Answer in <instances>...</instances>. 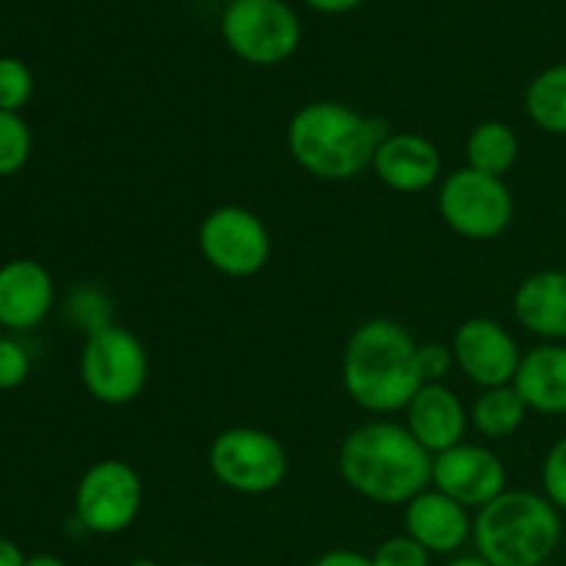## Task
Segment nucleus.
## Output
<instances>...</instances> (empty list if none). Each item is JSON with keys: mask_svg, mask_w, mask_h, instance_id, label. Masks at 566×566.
<instances>
[{"mask_svg": "<svg viewBox=\"0 0 566 566\" xmlns=\"http://www.w3.org/2000/svg\"><path fill=\"white\" fill-rule=\"evenodd\" d=\"M340 376L348 398L374 415L407 409L426 385L418 340L392 318H370L352 332L343 348Z\"/></svg>", "mask_w": 566, "mask_h": 566, "instance_id": "obj_1", "label": "nucleus"}, {"mask_svg": "<svg viewBox=\"0 0 566 566\" xmlns=\"http://www.w3.org/2000/svg\"><path fill=\"white\" fill-rule=\"evenodd\" d=\"M434 457L392 420H370L343 440L337 470L352 492L381 506H407L429 490Z\"/></svg>", "mask_w": 566, "mask_h": 566, "instance_id": "obj_2", "label": "nucleus"}, {"mask_svg": "<svg viewBox=\"0 0 566 566\" xmlns=\"http://www.w3.org/2000/svg\"><path fill=\"white\" fill-rule=\"evenodd\" d=\"M287 149L307 175L346 182L374 166L376 147L385 133L374 119L335 99L307 103L291 116Z\"/></svg>", "mask_w": 566, "mask_h": 566, "instance_id": "obj_3", "label": "nucleus"}, {"mask_svg": "<svg viewBox=\"0 0 566 566\" xmlns=\"http://www.w3.org/2000/svg\"><path fill=\"white\" fill-rule=\"evenodd\" d=\"M562 539V512L539 492L506 490L473 520L475 551L492 566H542Z\"/></svg>", "mask_w": 566, "mask_h": 566, "instance_id": "obj_4", "label": "nucleus"}, {"mask_svg": "<svg viewBox=\"0 0 566 566\" xmlns=\"http://www.w3.org/2000/svg\"><path fill=\"white\" fill-rule=\"evenodd\" d=\"M77 368L83 387L94 401L105 407H125L147 387L149 354L130 329L105 324L86 335Z\"/></svg>", "mask_w": 566, "mask_h": 566, "instance_id": "obj_5", "label": "nucleus"}, {"mask_svg": "<svg viewBox=\"0 0 566 566\" xmlns=\"http://www.w3.org/2000/svg\"><path fill=\"white\" fill-rule=\"evenodd\" d=\"M208 468L221 486L238 495H269L285 481L287 451L269 431L235 426L210 442Z\"/></svg>", "mask_w": 566, "mask_h": 566, "instance_id": "obj_6", "label": "nucleus"}, {"mask_svg": "<svg viewBox=\"0 0 566 566\" xmlns=\"http://www.w3.org/2000/svg\"><path fill=\"white\" fill-rule=\"evenodd\" d=\"M437 208L442 221L468 241H492L503 235L514 219V197L503 177L481 175L470 166L442 180Z\"/></svg>", "mask_w": 566, "mask_h": 566, "instance_id": "obj_7", "label": "nucleus"}, {"mask_svg": "<svg viewBox=\"0 0 566 566\" xmlns=\"http://www.w3.org/2000/svg\"><path fill=\"white\" fill-rule=\"evenodd\" d=\"M221 33L238 59L274 66L296 53L302 25L285 0H232L221 20Z\"/></svg>", "mask_w": 566, "mask_h": 566, "instance_id": "obj_8", "label": "nucleus"}, {"mask_svg": "<svg viewBox=\"0 0 566 566\" xmlns=\"http://www.w3.org/2000/svg\"><path fill=\"white\" fill-rule=\"evenodd\" d=\"M199 252L205 263L232 280L260 274L271 258V235L258 213L241 205H221L199 224Z\"/></svg>", "mask_w": 566, "mask_h": 566, "instance_id": "obj_9", "label": "nucleus"}, {"mask_svg": "<svg viewBox=\"0 0 566 566\" xmlns=\"http://www.w3.org/2000/svg\"><path fill=\"white\" fill-rule=\"evenodd\" d=\"M142 503V475L122 459H99L75 486V517L88 534H122L136 523Z\"/></svg>", "mask_w": 566, "mask_h": 566, "instance_id": "obj_10", "label": "nucleus"}, {"mask_svg": "<svg viewBox=\"0 0 566 566\" xmlns=\"http://www.w3.org/2000/svg\"><path fill=\"white\" fill-rule=\"evenodd\" d=\"M503 459L479 442H459L437 453L431 464V486L462 503L464 509H484L509 490Z\"/></svg>", "mask_w": 566, "mask_h": 566, "instance_id": "obj_11", "label": "nucleus"}, {"mask_svg": "<svg viewBox=\"0 0 566 566\" xmlns=\"http://www.w3.org/2000/svg\"><path fill=\"white\" fill-rule=\"evenodd\" d=\"M451 352L457 368L481 390L512 385L520 359H523L512 332L497 321L481 318V315L459 324V329L453 332Z\"/></svg>", "mask_w": 566, "mask_h": 566, "instance_id": "obj_12", "label": "nucleus"}, {"mask_svg": "<svg viewBox=\"0 0 566 566\" xmlns=\"http://www.w3.org/2000/svg\"><path fill=\"white\" fill-rule=\"evenodd\" d=\"M55 307V282L42 263L17 258L0 265V329H36Z\"/></svg>", "mask_w": 566, "mask_h": 566, "instance_id": "obj_13", "label": "nucleus"}, {"mask_svg": "<svg viewBox=\"0 0 566 566\" xmlns=\"http://www.w3.org/2000/svg\"><path fill=\"white\" fill-rule=\"evenodd\" d=\"M374 171L392 191L420 193L440 180L442 155L437 144L420 133H392L376 147Z\"/></svg>", "mask_w": 566, "mask_h": 566, "instance_id": "obj_14", "label": "nucleus"}, {"mask_svg": "<svg viewBox=\"0 0 566 566\" xmlns=\"http://www.w3.org/2000/svg\"><path fill=\"white\" fill-rule=\"evenodd\" d=\"M403 412H407V423L403 426L412 431L415 440L431 457L464 442V434H468L470 409L442 381H429V385L420 387Z\"/></svg>", "mask_w": 566, "mask_h": 566, "instance_id": "obj_15", "label": "nucleus"}, {"mask_svg": "<svg viewBox=\"0 0 566 566\" xmlns=\"http://www.w3.org/2000/svg\"><path fill=\"white\" fill-rule=\"evenodd\" d=\"M403 528L429 553H457L473 536L470 509L451 501L440 490H423L403 506Z\"/></svg>", "mask_w": 566, "mask_h": 566, "instance_id": "obj_16", "label": "nucleus"}, {"mask_svg": "<svg viewBox=\"0 0 566 566\" xmlns=\"http://www.w3.org/2000/svg\"><path fill=\"white\" fill-rule=\"evenodd\" d=\"M512 304L523 329L545 343H566V271L547 269L525 276Z\"/></svg>", "mask_w": 566, "mask_h": 566, "instance_id": "obj_17", "label": "nucleus"}, {"mask_svg": "<svg viewBox=\"0 0 566 566\" xmlns=\"http://www.w3.org/2000/svg\"><path fill=\"white\" fill-rule=\"evenodd\" d=\"M512 385L531 412L566 415V343H542L523 354Z\"/></svg>", "mask_w": 566, "mask_h": 566, "instance_id": "obj_18", "label": "nucleus"}, {"mask_svg": "<svg viewBox=\"0 0 566 566\" xmlns=\"http://www.w3.org/2000/svg\"><path fill=\"white\" fill-rule=\"evenodd\" d=\"M464 155H468L470 169L481 171V175L503 177L517 164L520 138L506 122L486 119L470 130L468 142H464Z\"/></svg>", "mask_w": 566, "mask_h": 566, "instance_id": "obj_19", "label": "nucleus"}, {"mask_svg": "<svg viewBox=\"0 0 566 566\" xmlns=\"http://www.w3.org/2000/svg\"><path fill=\"white\" fill-rule=\"evenodd\" d=\"M528 412L531 409L525 407L514 385L490 387V390H481L470 407V426L490 440H503L525 423Z\"/></svg>", "mask_w": 566, "mask_h": 566, "instance_id": "obj_20", "label": "nucleus"}, {"mask_svg": "<svg viewBox=\"0 0 566 566\" xmlns=\"http://www.w3.org/2000/svg\"><path fill=\"white\" fill-rule=\"evenodd\" d=\"M525 111L539 130L566 136V64L547 66L528 83Z\"/></svg>", "mask_w": 566, "mask_h": 566, "instance_id": "obj_21", "label": "nucleus"}, {"mask_svg": "<svg viewBox=\"0 0 566 566\" xmlns=\"http://www.w3.org/2000/svg\"><path fill=\"white\" fill-rule=\"evenodd\" d=\"M33 153L31 125L22 114L0 111V177H14L25 169Z\"/></svg>", "mask_w": 566, "mask_h": 566, "instance_id": "obj_22", "label": "nucleus"}, {"mask_svg": "<svg viewBox=\"0 0 566 566\" xmlns=\"http://www.w3.org/2000/svg\"><path fill=\"white\" fill-rule=\"evenodd\" d=\"M33 72L25 61L11 59L3 55L0 59V111H11V114H20L33 97Z\"/></svg>", "mask_w": 566, "mask_h": 566, "instance_id": "obj_23", "label": "nucleus"}, {"mask_svg": "<svg viewBox=\"0 0 566 566\" xmlns=\"http://www.w3.org/2000/svg\"><path fill=\"white\" fill-rule=\"evenodd\" d=\"M370 562L374 566H431V553L423 545H418L412 536L403 534L381 542Z\"/></svg>", "mask_w": 566, "mask_h": 566, "instance_id": "obj_24", "label": "nucleus"}, {"mask_svg": "<svg viewBox=\"0 0 566 566\" xmlns=\"http://www.w3.org/2000/svg\"><path fill=\"white\" fill-rule=\"evenodd\" d=\"M31 376V354L14 337L0 335V390L9 392L22 387Z\"/></svg>", "mask_w": 566, "mask_h": 566, "instance_id": "obj_25", "label": "nucleus"}, {"mask_svg": "<svg viewBox=\"0 0 566 566\" xmlns=\"http://www.w3.org/2000/svg\"><path fill=\"white\" fill-rule=\"evenodd\" d=\"M542 495L558 512H566V437L547 451L545 462H542Z\"/></svg>", "mask_w": 566, "mask_h": 566, "instance_id": "obj_26", "label": "nucleus"}, {"mask_svg": "<svg viewBox=\"0 0 566 566\" xmlns=\"http://www.w3.org/2000/svg\"><path fill=\"white\" fill-rule=\"evenodd\" d=\"M451 368H457V359H453L451 346H442V343H423L420 346V374L423 381H442Z\"/></svg>", "mask_w": 566, "mask_h": 566, "instance_id": "obj_27", "label": "nucleus"}, {"mask_svg": "<svg viewBox=\"0 0 566 566\" xmlns=\"http://www.w3.org/2000/svg\"><path fill=\"white\" fill-rule=\"evenodd\" d=\"M313 566H374V562H370V556H363L357 551H329L315 558Z\"/></svg>", "mask_w": 566, "mask_h": 566, "instance_id": "obj_28", "label": "nucleus"}, {"mask_svg": "<svg viewBox=\"0 0 566 566\" xmlns=\"http://www.w3.org/2000/svg\"><path fill=\"white\" fill-rule=\"evenodd\" d=\"M307 6H313L315 11H324V14H346V11L357 9L363 0H304Z\"/></svg>", "mask_w": 566, "mask_h": 566, "instance_id": "obj_29", "label": "nucleus"}, {"mask_svg": "<svg viewBox=\"0 0 566 566\" xmlns=\"http://www.w3.org/2000/svg\"><path fill=\"white\" fill-rule=\"evenodd\" d=\"M25 558L28 556L20 551V545L0 536V566H25Z\"/></svg>", "mask_w": 566, "mask_h": 566, "instance_id": "obj_30", "label": "nucleus"}, {"mask_svg": "<svg viewBox=\"0 0 566 566\" xmlns=\"http://www.w3.org/2000/svg\"><path fill=\"white\" fill-rule=\"evenodd\" d=\"M25 566H66L59 556H50V553H36V556H28Z\"/></svg>", "mask_w": 566, "mask_h": 566, "instance_id": "obj_31", "label": "nucleus"}, {"mask_svg": "<svg viewBox=\"0 0 566 566\" xmlns=\"http://www.w3.org/2000/svg\"><path fill=\"white\" fill-rule=\"evenodd\" d=\"M446 566H492L490 562H484L481 556H462V558H453Z\"/></svg>", "mask_w": 566, "mask_h": 566, "instance_id": "obj_32", "label": "nucleus"}, {"mask_svg": "<svg viewBox=\"0 0 566 566\" xmlns=\"http://www.w3.org/2000/svg\"><path fill=\"white\" fill-rule=\"evenodd\" d=\"M130 566H160V564L153 562V558H138V562H133Z\"/></svg>", "mask_w": 566, "mask_h": 566, "instance_id": "obj_33", "label": "nucleus"}, {"mask_svg": "<svg viewBox=\"0 0 566 566\" xmlns=\"http://www.w3.org/2000/svg\"><path fill=\"white\" fill-rule=\"evenodd\" d=\"M180 566H210V564H202V562H188V564H180Z\"/></svg>", "mask_w": 566, "mask_h": 566, "instance_id": "obj_34", "label": "nucleus"}, {"mask_svg": "<svg viewBox=\"0 0 566 566\" xmlns=\"http://www.w3.org/2000/svg\"><path fill=\"white\" fill-rule=\"evenodd\" d=\"M562 542L566 545V523H564V539H562Z\"/></svg>", "mask_w": 566, "mask_h": 566, "instance_id": "obj_35", "label": "nucleus"}, {"mask_svg": "<svg viewBox=\"0 0 566 566\" xmlns=\"http://www.w3.org/2000/svg\"><path fill=\"white\" fill-rule=\"evenodd\" d=\"M542 566H558V564H551V562H547V564H542Z\"/></svg>", "mask_w": 566, "mask_h": 566, "instance_id": "obj_36", "label": "nucleus"}]
</instances>
